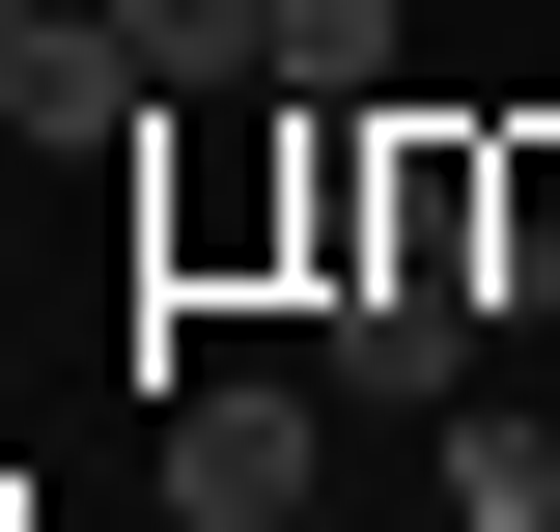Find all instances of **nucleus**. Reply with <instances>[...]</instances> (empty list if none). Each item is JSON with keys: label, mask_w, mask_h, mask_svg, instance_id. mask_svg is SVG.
I'll return each instance as SVG.
<instances>
[{"label": "nucleus", "mask_w": 560, "mask_h": 532, "mask_svg": "<svg viewBox=\"0 0 560 532\" xmlns=\"http://www.w3.org/2000/svg\"><path fill=\"white\" fill-rule=\"evenodd\" d=\"M448 532H560V420L533 393H448Z\"/></svg>", "instance_id": "nucleus-3"}, {"label": "nucleus", "mask_w": 560, "mask_h": 532, "mask_svg": "<svg viewBox=\"0 0 560 532\" xmlns=\"http://www.w3.org/2000/svg\"><path fill=\"white\" fill-rule=\"evenodd\" d=\"M280 532H337V505H280Z\"/></svg>", "instance_id": "nucleus-5"}, {"label": "nucleus", "mask_w": 560, "mask_h": 532, "mask_svg": "<svg viewBox=\"0 0 560 532\" xmlns=\"http://www.w3.org/2000/svg\"><path fill=\"white\" fill-rule=\"evenodd\" d=\"M113 84H280V0H84Z\"/></svg>", "instance_id": "nucleus-2"}, {"label": "nucleus", "mask_w": 560, "mask_h": 532, "mask_svg": "<svg viewBox=\"0 0 560 532\" xmlns=\"http://www.w3.org/2000/svg\"><path fill=\"white\" fill-rule=\"evenodd\" d=\"M168 505H197V532H280V505H308V393H168Z\"/></svg>", "instance_id": "nucleus-1"}, {"label": "nucleus", "mask_w": 560, "mask_h": 532, "mask_svg": "<svg viewBox=\"0 0 560 532\" xmlns=\"http://www.w3.org/2000/svg\"><path fill=\"white\" fill-rule=\"evenodd\" d=\"M280 84H308V113H364V84H393V0H280Z\"/></svg>", "instance_id": "nucleus-4"}]
</instances>
